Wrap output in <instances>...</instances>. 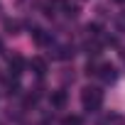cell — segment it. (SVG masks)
I'll list each match as a JSON object with an SVG mask.
<instances>
[{
    "instance_id": "cell-6",
    "label": "cell",
    "mask_w": 125,
    "mask_h": 125,
    "mask_svg": "<svg viewBox=\"0 0 125 125\" xmlns=\"http://www.w3.org/2000/svg\"><path fill=\"white\" fill-rule=\"evenodd\" d=\"M30 66L34 69V74H37V76H44V74H47V61H44V59H39V56H34V59L30 61Z\"/></svg>"
},
{
    "instance_id": "cell-14",
    "label": "cell",
    "mask_w": 125,
    "mask_h": 125,
    "mask_svg": "<svg viewBox=\"0 0 125 125\" xmlns=\"http://www.w3.org/2000/svg\"><path fill=\"white\" fill-rule=\"evenodd\" d=\"M115 3H125V0H115Z\"/></svg>"
},
{
    "instance_id": "cell-4",
    "label": "cell",
    "mask_w": 125,
    "mask_h": 125,
    "mask_svg": "<svg viewBox=\"0 0 125 125\" xmlns=\"http://www.w3.org/2000/svg\"><path fill=\"white\" fill-rule=\"evenodd\" d=\"M22 69H25V59H22V56H17V54H15V56H10V74H12V76H20V74H22Z\"/></svg>"
},
{
    "instance_id": "cell-5",
    "label": "cell",
    "mask_w": 125,
    "mask_h": 125,
    "mask_svg": "<svg viewBox=\"0 0 125 125\" xmlns=\"http://www.w3.org/2000/svg\"><path fill=\"white\" fill-rule=\"evenodd\" d=\"M98 74H101V79H103V81H115V76H118L115 66H110V64H103V66L98 69Z\"/></svg>"
},
{
    "instance_id": "cell-11",
    "label": "cell",
    "mask_w": 125,
    "mask_h": 125,
    "mask_svg": "<svg viewBox=\"0 0 125 125\" xmlns=\"http://www.w3.org/2000/svg\"><path fill=\"white\" fill-rule=\"evenodd\" d=\"M86 30H88V34H93V37H96V34H101V25H88Z\"/></svg>"
},
{
    "instance_id": "cell-7",
    "label": "cell",
    "mask_w": 125,
    "mask_h": 125,
    "mask_svg": "<svg viewBox=\"0 0 125 125\" xmlns=\"http://www.w3.org/2000/svg\"><path fill=\"white\" fill-rule=\"evenodd\" d=\"M64 125H83V120L79 115H66L64 118Z\"/></svg>"
},
{
    "instance_id": "cell-3",
    "label": "cell",
    "mask_w": 125,
    "mask_h": 125,
    "mask_svg": "<svg viewBox=\"0 0 125 125\" xmlns=\"http://www.w3.org/2000/svg\"><path fill=\"white\" fill-rule=\"evenodd\" d=\"M30 34H32V39H34L37 44H42V47H47V44H52V37H49V34L44 32V30H39V27H34V30H32Z\"/></svg>"
},
{
    "instance_id": "cell-12",
    "label": "cell",
    "mask_w": 125,
    "mask_h": 125,
    "mask_svg": "<svg viewBox=\"0 0 125 125\" xmlns=\"http://www.w3.org/2000/svg\"><path fill=\"white\" fill-rule=\"evenodd\" d=\"M120 56H123V61H125V49H123V54H120Z\"/></svg>"
},
{
    "instance_id": "cell-1",
    "label": "cell",
    "mask_w": 125,
    "mask_h": 125,
    "mask_svg": "<svg viewBox=\"0 0 125 125\" xmlns=\"http://www.w3.org/2000/svg\"><path fill=\"white\" fill-rule=\"evenodd\" d=\"M81 103H83V108L91 113V110H98L101 105H103V91L101 88H96V86H86L83 91H81Z\"/></svg>"
},
{
    "instance_id": "cell-10",
    "label": "cell",
    "mask_w": 125,
    "mask_h": 125,
    "mask_svg": "<svg viewBox=\"0 0 125 125\" xmlns=\"http://www.w3.org/2000/svg\"><path fill=\"white\" fill-rule=\"evenodd\" d=\"M5 30H8L10 34H17V22H10V20H8V22H5Z\"/></svg>"
},
{
    "instance_id": "cell-13",
    "label": "cell",
    "mask_w": 125,
    "mask_h": 125,
    "mask_svg": "<svg viewBox=\"0 0 125 125\" xmlns=\"http://www.w3.org/2000/svg\"><path fill=\"white\" fill-rule=\"evenodd\" d=\"M0 52H3V42H0Z\"/></svg>"
},
{
    "instance_id": "cell-8",
    "label": "cell",
    "mask_w": 125,
    "mask_h": 125,
    "mask_svg": "<svg viewBox=\"0 0 125 125\" xmlns=\"http://www.w3.org/2000/svg\"><path fill=\"white\" fill-rule=\"evenodd\" d=\"M64 12H66L69 17H76V15H79V8L71 5V3H66V5H64Z\"/></svg>"
},
{
    "instance_id": "cell-2",
    "label": "cell",
    "mask_w": 125,
    "mask_h": 125,
    "mask_svg": "<svg viewBox=\"0 0 125 125\" xmlns=\"http://www.w3.org/2000/svg\"><path fill=\"white\" fill-rule=\"evenodd\" d=\"M66 101H69V96H66V91H52V96H49V103L54 105V108H66Z\"/></svg>"
},
{
    "instance_id": "cell-9",
    "label": "cell",
    "mask_w": 125,
    "mask_h": 125,
    "mask_svg": "<svg viewBox=\"0 0 125 125\" xmlns=\"http://www.w3.org/2000/svg\"><path fill=\"white\" fill-rule=\"evenodd\" d=\"M42 8H44V15H47V17H52V15H54V3H44Z\"/></svg>"
}]
</instances>
